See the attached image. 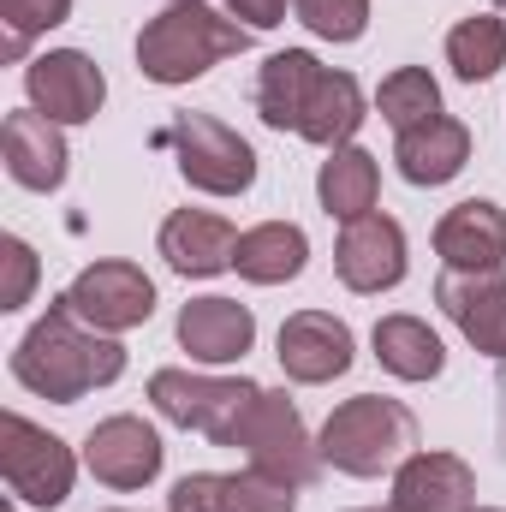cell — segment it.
Returning a JSON list of instances; mask_svg holds the SVG:
<instances>
[{"mask_svg": "<svg viewBox=\"0 0 506 512\" xmlns=\"http://www.w3.org/2000/svg\"><path fill=\"white\" fill-rule=\"evenodd\" d=\"M256 382H221V376H191V370H155L149 376V405L167 417V423H179V429H197V435H209L215 447H233V435H239V423H245V411L256 405Z\"/></svg>", "mask_w": 506, "mask_h": 512, "instance_id": "277c9868", "label": "cell"}, {"mask_svg": "<svg viewBox=\"0 0 506 512\" xmlns=\"http://www.w3.org/2000/svg\"><path fill=\"white\" fill-rule=\"evenodd\" d=\"M245 48H251V24H239L233 12H215L203 0H167L137 36V72L149 84H191Z\"/></svg>", "mask_w": 506, "mask_h": 512, "instance_id": "7a4b0ae2", "label": "cell"}, {"mask_svg": "<svg viewBox=\"0 0 506 512\" xmlns=\"http://www.w3.org/2000/svg\"><path fill=\"white\" fill-rule=\"evenodd\" d=\"M304 262H310V239L292 221H262L251 233H239V256H233V268L251 286H286L304 274Z\"/></svg>", "mask_w": 506, "mask_h": 512, "instance_id": "7402d4cb", "label": "cell"}, {"mask_svg": "<svg viewBox=\"0 0 506 512\" xmlns=\"http://www.w3.org/2000/svg\"><path fill=\"white\" fill-rule=\"evenodd\" d=\"M435 304L483 358H506V268H477V274L447 268L435 286Z\"/></svg>", "mask_w": 506, "mask_h": 512, "instance_id": "7c38bea8", "label": "cell"}, {"mask_svg": "<svg viewBox=\"0 0 506 512\" xmlns=\"http://www.w3.org/2000/svg\"><path fill=\"white\" fill-rule=\"evenodd\" d=\"M376 358H381V370L399 376V382H435L441 364H447V352H441V340H435V328L423 316H381Z\"/></svg>", "mask_w": 506, "mask_h": 512, "instance_id": "cb8c5ba5", "label": "cell"}, {"mask_svg": "<svg viewBox=\"0 0 506 512\" xmlns=\"http://www.w3.org/2000/svg\"><path fill=\"white\" fill-rule=\"evenodd\" d=\"M364 512H370V507H364ZM387 512H393V507H387Z\"/></svg>", "mask_w": 506, "mask_h": 512, "instance_id": "d6a6232c", "label": "cell"}, {"mask_svg": "<svg viewBox=\"0 0 506 512\" xmlns=\"http://www.w3.org/2000/svg\"><path fill=\"white\" fill-rule=\"evenodd\" d=\"M24 90H30V108L48 114L54 126H84L102 114L108 102V78L90 54L78 48H48L24 66Z\"/></svg>", "mask_w": 506, "mask_h": 512, "instance_id": "9c48e42d", "label": "cell"}, {"mask_svg": "<svg viewBox=\"0 0 506 512\" xmlns=\"http://www.w3.org/2000/svg\"><path fill=\"white\" fill-rule=\"evenodd\" d=\"M352 358H358V340H352V328L340 316H328V310H292L280 322V370L292 382L322 387V382H334V376H346Z\"/></svg>", "mask_w": 506, "mask_h": 512, "instance_id": "8fae6325", "label": "cell"}, {"mask_svg": "<svg viewBox=\"0 0 506 512\" xmlns=\"http://www.w3.org/2000/svg\"><path fill=\"white\" fill-rule=\"evenodd\" d=\"M447 66L465 78V84H489L506 66V24L495 12H477L465 24L447 30Z\"/></svg>", "mask_w": 506, "mask_h": 512, "instance_id": "484cf974", "label": "cell"}, {"mask_svg": "<svg viewBox=\"0 0 506 512\" xmlns=\"http://www.w3.org/2000/svg\"><path fill=\"white\" fill-rule=\"evenodd\" d=\"M233 18H245L251 30H274L280 18H286V0H221Z\"/></svg>", "mask_w": 506, "mask_h": 512, "instance_id": "4dcf8cb0", "label": "cell"}, {"mask_svg": "<svg viewBox=\"0 0 506 512\" xmlns=\"http://www.w3.org/2000/svg\"><path fill=\"white\" fill-rule=\"evenodd\" d=\"M393 512H477V477L459 453H411L393 471Z\"/></svg>", "mask_w": 506, "mask_h": 512, "instance_id": "9a60e30c", "label": "cell"}, {"mask_svg": "<svg viewBox=\"0 0 506 512\" xmlns=\"http://www.w3.org/2000/svg\"><path fill=\"white\" fill-rule=\"evenodd\" d=\"M376 108H381V120H387L393 131L429 126V120L441 114V84H435L423 66H399V72H387V78H381Z\"/></svg>", "mask_w": 506, "mask_h": 512, "instance_id": "4316f807", "label": "cell"}, {"mask_svg": "<svg viewBox=\"0 0 506 512\" xmlns=\"http://www.w3.org/2000/svg\"><path fill=\"white\" fill-rule=\"evenodd\" d=\"M179 346L191 364H239L256 346V316L239 298H191L179 310Z\"/></svg>", "mask_w": 506, "mask_h": 512, "instance_id": "e0dca14e", "label": "cell"}, {"mask_svg": "<svg viewBox=\"0 0 506 512\" xmlns=\"http://www.w3.org/2000/svg\"><path fill=\"white\" fill-rule=\"evenodd\" d=\"M0 149H6V173L24 185V191H60L66 185V137L60 126L48 120V114H36V108H18V114H6V126H0Z\"/></svg>", "mask_w": 506, "mask_h": 512, "instance_id": "ac0fdd59", "label": "cell"}, {"mask_svg": "<svg viewBox=\"0 0 506 512\" xmlns=\"http://www.w3.org/2000/svg\"><path fill=\"white\" fill-rule=\"evenodd\" d=\"M0 18H6V54L18 60L30 48V36L72 18V0H0Z\"/></svg>", "mask_w": 506, "mask_h": 512, "instance_id": "f1b7e54d", "label": "cell"}, {"mask_svg": "<svg viewBox=\"0 0 506 512\" xmlns=\"http://www.w3.org/2000/svg\"><path fill=\"white\" fill-rule=\"evenodd\" d=\"M417 447V417L399 405V399H381V393H358L346 405H334V417L322 423V465L346 471V477H381V471H399Z\"/></svg>", "mask_w": 506, "mask_h": 512, "instance_id": "3957f363", "label": "cell"}, {"mask_svg": "<svg viewBox=\"0 0 506 512\" xmlns=\"http://www.w3.org/2000/svg\"><path fill=\"white\" fill-rule=\"evenodd\" d=\"M393 161H399V173H405L411 185H447V179H459L465 161H471V131L459 126V120H447V114H435L429 126L399 131Z\"/></svg>", "mask_w": 506, "mask_h": 512, "instance_id": "44dd1931", "label": "cell"}, {"mask_svg": "<svg viewBox=\"0 0 506 512\" xmlns=\"http://www.w3.org/2000/svg\"><path fill=\"white\" fill-rule=\"evenodd\" d=\"M233 447H245L251 471L274 477V483H292V489H310V483H316V471H322V453H316V441L304 435L298 405H292L286 393H274V387H262V393H256V405L245 411V423H239Z\"/></svg>", "mask_w": 506, "mask_h": 512, "instance_id": "5b68a950", "label": "cell"}, {"mask_svg": "<svg viewBox=\"0 0 506 512\" xmlns=\"http://www.w3.org/2000/svg\"><path fill=\"white\" fill-rule=\"evenodd\" d=\"M161 256L173 274L185 280H209V274H227L233 256H239V233L233 221L209 215V209H173L161 221Z\"/></svg>", "mask_w": 506, "mask_h": 512, "instance_id": "2e32d148", "label": "cell"}, {"mask_svg": "<svg viewBox=\"0 0 506 512\" xmlns=\"http://www.w3.org/2000/svg\"><path fill=\"white\" fill-rule=\"evenodd\" d=\"M161 453L167 447H161V435L143 417H108L84 441V465L108 489H143V483H155L161 477Z\"/></svg>", "mask_w": 506, "mask_h": 512, "instance_id": "5bb4252c", "label": "cell"}, {"mask_svg": "<svg viewBox=\"0 0 506 512\" xmlns=\"http://www.w3.org/2000/svg\"><path fill=\"white\" fill-rule=\"evenodd\" d=\"M477 512H501V507H477Z\"/></svg>", "mask_w": 506, "mask_h": 512, "instance_id": "1f68e13d", "label": "cell"}, {"mask_svg": "<svg viewBox=\"0 0 506 512\" xmlns=\"http://www.w3.org/2000/svg\"><path fill=\"white\" fill-rule=\"evenodd\" d=\"M316 54L310 48H280V54H268V66H262V78H256V114H262V126L274 131H292L298 126V102H304V84L316 78Z\"/></svg>", "mask_w": 506, "mask_h": 512, "instance_id": "d4e9b609", "label": "cell"}, {"mask_svg": "<svg viewBox=\"0 0 506 512\" xmlns=\"http://www.w3.org/2000/svg\"><path fill=\"white\" fill-rule=\"evenodd\" d=\"M167 512H298V489L262 471H197L173 483Z\"/></svg>", "mask_w": 506, "mask_h": 512, "instance_id": "4fadbf2b", "label": "cell"}, {"mask_svg": "<svg viewBox=\"0 0 506 512\" xmlns=\"http://www.w3.org/2000/svg\"><path fill=\"white\" fill-rule=\"evenodd\" d=\"M0 477L6 489L24 501V507H60L72 495V477H78V459L60 435L36 429L30 417L6 411L0 417Z\"/></svg>", "mask_w": 506, "mask_h": 512, "instance_id": "52a82bcc", "label": "cell"}, {"mask_svg": "<svg viewBox=\"0 0 506 512\" xmlns=\"http://www.w3.org/2000/svg\"><path fill=\"white\" fill-rule=\"evenodd\" d=\"M376 191H381V167H376L370 149H358V143L328 149V161H322V173H316V197H322V209H328L334 221L370 215V209H376Z\"/></svg>", "mask_w": 506, "mask_h": 512, "instance_id": "603a6c76", "label": "cell"}, {"mask_svg": "<svg viewBox=\"0 0 506 512\" xmlns=\"http://www.w3.org/2000/svg\"><path fill=\"white\" fill-rule=\"evenodd\" d=\"M0 268H6V280H0V310H24V304H30V286H36V251H30L24 239H0Z\"/></svg>", "mask_w": 506, "mask_h": 512, "instance_id": "f546056e", "label": "cell"}, {"mask_svg": "<svg viewBox=\"0 0 506 512\" xmlns=\"http://www.w3.org/2000/svg\"><path fill=\"white\" fill-rule=\"evenodd\" d=\"M167 143L179 155V173L191 191L209 197H245L256 185V149L215 114H179L167 126Z\"/></svg>", "mask_w": 506, "mask_h": 512, "instance_id": "8992f818", "label": "cell"}, {"mask_svg": "<svg viewBox=\"0 0 506 512\" xmlns=\"http://www.w3.org/2000/svg\"><path fill=\"white\" fill-rule=\"evenodd\" d=\"M364 126V90L352 72H334V66H316V78L304 84V102H298V137L304 143H322V149H340L352 143V131Z\"/></svg>", "mask_w": 506, "mask_h": 512, "instance_id": "ffe728a7", "label": "cell"}, {"mask_svg": "<svg viewBox=\"0 0 506 512\" xmlns=\"http://www.w3.org/2000/svg\"><path fill=\"white\" fill-rule=\"evenodd\" d=\"M334 274L346 292H387L405 280V227L393 215H358L340 227L334 245Z\"/></svg>", "mask_w": 506, "mask_h": 512, "instance_id": "30bf717a", "label": "cell"}, {"mask_svg": "<svg viewBox=\"0 0 506 512\" xmlns=\"http://www.w3.org/2000/svg\"><path fill=\"white\" fill-rule=\"evenodd\" d=\"M292 12L322 42H358L370 30V0H292Z\"/></svg>", "mask_w": 506, "mask_h": 512, "instance_id": "83f0119b", "label": "cell"}, {"mask_svg": "<svg viewBox=\"0 0 506 512\" xmlns=\"http://www.w3.org/2000/svg\"><path fill=\"white\" fill-rule=\"evenodd\" d=\"M60 298L96 334H126V328H143L155 316V280L137 262H90Z\"/></svg>", "mask_w": 506, "mask_h": 512, "instance_id": "ba28073f", "label": "cell"}, {"mask_svg": "<svg viewBox=\"0 0 506 512\" xmlns=\"http://www.w3.org/2000/svg\"><path fill=\"white\" fill-rule=\"evenodd\" d=\"M12 376H18V387H30L36 399L78 405L84 393H96V387L126 376V346L114 334H96L90 322H78L66 310V298H54L48 316L18 340Z\"/></svg>", "mask_w": 506, "mask_h": 512, "instance_id": "6da1fadb", "label": "cell"}, {"mask_svg": "<svg viewBox=\"0 0 506 512\" xmlns=\"http://www.w3.org/2000/svg\"><path fill=\"white\" fill-rule=\"evenodd\" d=\"M435 256L447 268H501L506 262V209L489 197H471V203H453L435 227Z\"/></svg>", "mask_w": 506, "mask_h": 512, "instance_id": "d6986e66", "label": "cell"}]
</instances>
